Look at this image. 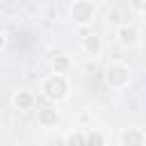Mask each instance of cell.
<instances>
[{
  "mask_svg": "<svg viewBox=\"0 0 146 146\" xmlns=\"http://www.w3.org/2000/svg\"><path fill=\"white\" fill-rule=\"evenodd\" d=\"M107 141H110V135L100 128H91L84 132V144H89V146H105Z\"/></svg>",
  "mask_w": 146,
  "mask_h": 146,
  "instance_id": "obj_10",
  "label": "cell"
},
{
  "mask_svg": "<svg viewBox=\"0 0 146 146\" xmlns=\"http://www.w3.org/2000/svg\"><path fill=\"white\" fill-rule=\"evenodd\" d=\"M39 94L52 105H62L71 98V78L64 73H48L39 82Z\"/></svg>",
  "mask_w": 146,
  "mask_h": 146,
  "instance_id": "obj_1",
  "label": "cell"
},
{
  "mask_svg": "<svg viewBox=\"0 0 146 146\" xmlns=\"http://www.w3.org/2000/svg\"><path fill=\"white\" fill-rule=\"evenodd\" d=\"M50 71H52V73H64V75H68V73L73 71V57H71L68 52H57V55H52V57H50Z\"/></svg>",
  "mask_w": 146,
  "mask_h": 146,
  "instance_id": "obj_9",
  "label": "cell"
},
{
  "mask_svg": "<svg viewBox=\"0 0 146 146\" xmlns=\"http://www.w3.org/2000/svg\"><path fill=\"white\" fill-rule=\"evenodd\" d=\"M62 121H64V114H62L59 105L48 103V105L36 110V125L41 130H55V128L62 125Z\"/></svg>",
  "mask_w": 146,
  "mask_h": 146,
  "instance_id": "obj_5",
  "label": "cell"
},
{
  "mask_svg": "<svg viewBox=\"0 0 146 146\" xmlns=\"http://www.w3.org/2000/svg\"><path fill=\"white\" fill-rule=\"evenodd\" d=\"M7 46H9V36H7V32H5V30H0V52H2V50H7Z\"/></svg>",
  "mask_w": 146,
  "mask_h": 146,
  "instance_id": "obj_13",
  "label": "cell"
},
{
  "mask_svg": "<svg viewBox=\"0 0 146 146\" xmlns=\"http://www.w3.org/2000/svg\"><path fill=\"white\" fill-rule=\"evenodd\" d=\"M66 14H68V21L75 27L84 30V27H91L96 23V18H98V5L94 0H71Z\"/></svg>",
  "mask_w": 146,
  "mask_h": 146,
  "instance_id": "obj_2",
  "label": "cell"
},
{
  "mask_svg": "<svg viewBox=\"0 0 146 146\" xmlns=\"http://www.w3.org/2000/svg\"><path fill=\"white\" fill-rule=\"evenodd\" d=\"M103 80L107 84V89L112 91H123L130 87L132 82V68L125 62H110L103 68Z\"/></svg>",
  "mask_w": 146,
  "mask_h": 146,
  "instance_id": "obj_3",
  "label": "cell"
},
{
  "mask_svg": "<svg viewBox=\"0 0 146 146\" xmlns=\"http://www.w3.org/2000/svg\"><path fill=\"white\" fill-rule=\"evenodd\" d=\"M9 105H11L14 112L25 114V112L34 110V105H36V96H34V91H30V89H16V91L11 94V98H9Z\"/></svg>",
  "mask_w": 146,
  "mask_h": 146,
  "instance_id": "obj_7",
  "label": "cell"
},
{
  "mask_svg": "<svg viewBox=\"0 0 146 146\" xmlns=\"http://www.w3.org/2000/svg\"><path fill=\"white\" fill-rule=\"evenodd\" d=\"M128 7L135 16H144L146 14V0H128Z\"/></svg>",
  "mask_w": 146,
  "mask_h": 146,
  "instance_id": "obj_12",
  "label": "cell"
},
{
  "mask_svg": "<svg viewBox=\"0 0 146 146\" xmlns=\"http://www.w3.org/2000/svg\"><path fill=\"white\" fill-rule=\"evenodd\" d=\"M78 46H80V50H82L87 57H98V55L103 52V39H100L91 27H84V30H82V34H80V39H78Z\"/></svg>",
  "mask_w": 146,
  "mask_h": 146,
  "instance_id": "obj_6",
  "label": "cell"
},
{
  "mask_svg": "<svg viewBox=\"0 0 146 146\" xmlns=\"http://www.w3.org/2000/svg\"><path fill=\"white\" fill-rule=\"evenodd\" d=\"M121 146H144L146 144V130L141 125H128L119 132Z\"/></svg>",
  "mask_w": 146,
  "mask_h": 146,
  "instance_id": "obj_8",
  "label": "cell"
},
{
  "mask_svg": "<svg viewBox=\"0 0 146 146\" xmlns=\"http://www.w3.org/2000/svg\"><path fill=\"white\" fill-rule=\"evenodd\" d=\"M64 144H68V146H73V144H84V130H71V132H66L64 135Z\"/></svg>",
  "mask_w": 146,
  "mask_h": 146,
  "instance_id": "obj_11",
  "label": "cell"
},
{
  "mask_svg": "<svg viewBox=\"0 0 146 146\" xmlns=\"http://www.w3.org/2000/svg\"><path fill=\"white\" fill-rule=\"evenodd\" d=\"M114 39L123 50H137L141 46V27L135 23H121L114 30Z\"/></svg>",
  "mask_w": 146,
  "mask_h": 146,
  "instance_id": "obj_4",
  "label": "cell"
}]
</instances>
